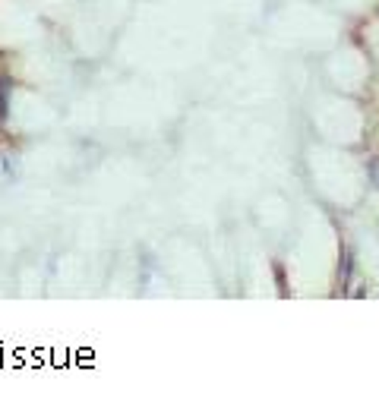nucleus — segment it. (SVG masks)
<instances>
[{"label":"nucleus","instance_id":"obj_1","mask_svg":"<svg viewBox=\"0 0 379 410\" xmlns=\"http://www.w3.org/2000/svg\"><path fill=\"white\" fill-rule=\"evenodd\" d=\"M10 95H13V83L6 76H0V123H4L6 114H10Z\"/></svg>","mask_w":379,"mask_h":410},{"label":"nucleus","instance_id":"obj_2","mask_svg":"<svg viewBox=\"0 0 379 410\" xmlns=\"http://www.w3.org/2000/svg\"><path fill=\"white\" fill-rule=\"evenodd\" d=\"M370 177H373V183L379 186V158L373 161V164H370Z\"/></svg>","mask_w":379,"mask_h":410}]
</instances>
